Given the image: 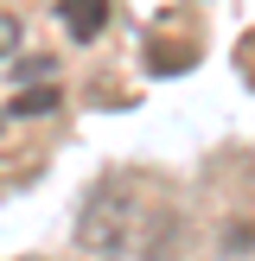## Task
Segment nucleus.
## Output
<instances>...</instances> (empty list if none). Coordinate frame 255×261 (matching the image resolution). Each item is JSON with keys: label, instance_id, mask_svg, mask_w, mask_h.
Here are the masks:
<instances>
[{"label": "nucleus", "instance_id": "nucleus-1", "mask_svg": "<svg viewBox=\"0 0 255 261\" xmlns=\"http://www.w3.org/2000/svg\"><path fill=\"white\" fill-rule=\"evenodd\" d=\"M128 217H134V204H128L121 191L102 185L96 198L83 204V217H76V249H89V255H115V249L128 242Z\"/></svg>", "mask_w": 255, "mask_h": 261}, {"label": "nucleus", "instance_id": "nucleus-2", "mask_svg": "<svg viewBox=\"0 0 255 261\" xmlns=\"http://www.w3.org/2000/svg\"><path fill=\"white\" fill-rule=\"evenodd\" d=\"M185 242H191V229L166 211V217H153L147 236H140V261H178V255H185Z\"/></svg>", "mask_w": 255, "mask_h": 261}, {"label": "nucleus", "instance_id": "nucleus-3", "mask_svg": "<svg viewBox=\"0 0 255 261\" xmlns=\"http://www.w3.org/2000/svg\"><path fill=\"white\" fill-rule=\"evenodd\" d=\"M64 25H70V38H96L109 25V0H64Z\"/></svg>", "mask_w": 255, "mask_h": 261}, {"label": "nucleus", "instance_id": "nucleus-4", "mask_svg": "<svg viewBox=\"0 0 255 261\" xmlns=\"http://www.w3.org/2000/svg\"><path fill=\"white\" fill-rule=\"evenodd\" d=\"M58 89L51 83H38V89H19V102H13V115H58Z\"/></svg>", "mask_w": 255, "mask_h": 261}, {"label": "nucleus", "instance_id": "nucleus-5", "mask_svg": "<svg viewBox=\"0 0 255 261\" xmlns=\"http://www.w3.org/2000/svg\"><path fill=\"white\" fill-rule=\"evenodd\" d=\"M7 51H19V19L0 13V58H7Z\"/></svg>", "mask_w": 255, "mask_h": 261}]
</instances>
